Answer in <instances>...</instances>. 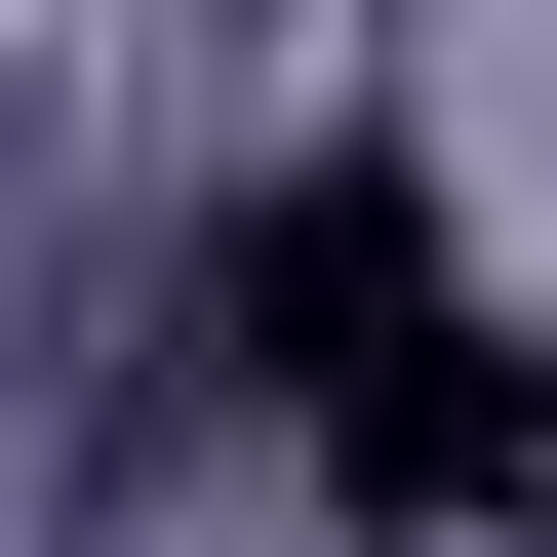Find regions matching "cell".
<instances>
[{
	"mask_svg": "<svg viewBox=\"0 0 557 557\" xmlns=\"http://www.w3.org/2000/svg\"><path fill=\"white\" fill-rule=\"evenodd\" d=\"M199 359L359 478V518H438V557H518V518H557V398H518V319H478V239H438L398 160H278L239 239H199Z\"/></svg>",
	"mask_w": 557,
	"mask_h": 557,
	"instance_id": "obj_1",
	"label": "cell"
}]
</instances>
